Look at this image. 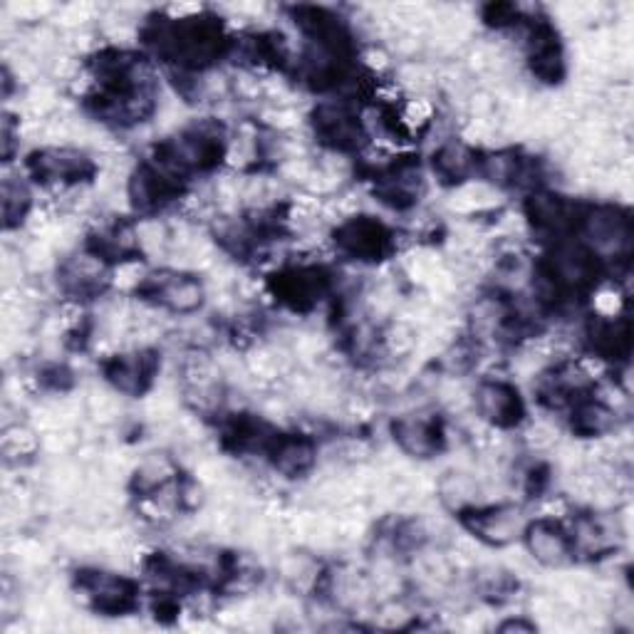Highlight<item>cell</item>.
I'll list each match as a JSON object with an SVG mask.
<instances>
[{
  "instance_id": "cell-1",
  "label": "cell",
  "mask_w": 634,
  "mask_h": 634,
  "mask_svg": "<svg viewBox=\"0 0 634 634\" xmlns=\"http://www.w3.org/2000/svg\"><path fill=\"white\" fill-rule=\"evenodd\" d=\"M474 407L478 409V417L488 424L496 426H513L521 422L523 404L518 397L516 387L506 382H481L474 392Z\"/></svg>"
},
{
  "instance_id": "cell-2",
  "label": "cell",
  "mask_w": 634,
  "mask_h": 634,
  "mask_svg": "<svg viewBox=\"0 0 634 634\" xmlns=\"http://www.w3.org/2000/svg\"><path fill=\"white\" fill-rule=\"evenodd\" d=\"M585 236L597 251L620 256L630 248L632 228L625 213L612 209V206H600L585 218Z\"/></svg>"
},
{
  "instance_id": "cell-3",
  "label": "cell",
  "mask_w": 634,
  "mask_h": 634,
  "mask_svg": "<svg viewBox=\"0 0 634 634\" xmlns=\"http://www.w3.org/2000/svg\"><path fill=\"white\" fill-rule=\"evenodd\" d=\"M528 555L543 568H563L570 563V543L565 530L550 518H540L526 528Z\"/></svg>"
},
{
  "instance_id": "cell-4",
  "label": "cell",
  "mask_w": 634,
  "mask_h": 634,
  "mask_svg": "<svg viewBox=\"0 0 634 634\" xmlns=\"http://www.w3.org/2000/svg\"><path fill=\"white\" fill-rule=\"evenodd\" d=\"M30 169L43 181H72L90 174V159L80 149L45 147L33 154Z\"/></svg>"
},
{
  "instance_id": "cell-5",
  "label": "cell",
  "mask_w": 634,
  "mask_h": 634,
  "mask_svg": "<svg viewBox=\"0 0 634 634\" xmlns=\"http://www.w3.org/2000/svg\"><path fill=\"white\" fill-rule=\"evenodd\" d=\"M394 441L404 454L414 459H429L441 449V431L422 414H407L394 422Z\"/></svg>"
},
{
  "instance_id": "cell-6",
  "label": "cell",
  "mask_w": 634,
  "mask_h": 634,
  "mask_svg": "<svg viewBox=\"0 0 634 634\" xmlns=\"http://www.w3.org/2000/svg\"><path fill=\"white\" fill-rule=\"evenodd\" d=\"M469 528L476 538L486 543L508 545L526 530V523L516 506H493L469 521Z\"/></svg>"
},
{
  "instance_id": "cell-7",
  "label": "cell",
  "mask_w": 634,
  "mask_h": 634,
  "mask_svg": "<svg viewBox=\"0 0 634 634\" xmlns=\"http://www.w3.org/2000/svg\"><path fill=\"white\" fill-rule=\"evenodd\" d=\"M157 290V298L171 313L189 315L194 310H199L204 305L206 290L201 280H196L194 275L186 273H166L161 275V280L154 283Z\"/></svg>"
},
{
  "instance_id": "cell-8",
  "label": "cell",
  "mask_w": 634,
  "mask_h": 634,
  "mask_svg": "<svg viewBox=\"0 0 634 634\" xmlns=\"http://www.w3.org/2000/svg\"><path fill=\"white\" fill-rule=\"evenodd\" d=\"M337 243L345 248L347 253L360 258H372L379 256L384 251V243H387V231L382 228V223L370 221L365 216H352L350 221H345L337 231Z\"/></svg>"
},
{
  "instance_id": "cell-9",
  "label": "cell",
  "mask_w": 634,
  "mask_h": 634,
  "mask_svg": "<svg viewBox=\"0 0 634 634\" xmlns=\"http://www.w3.org/2000/svg\"><path fill=\"white\" fill-rule=\"evenodd\" d=\"M315 446L308 439L300 436H285L278 439L273 446V466L285 478H295L313 466Z\"/></svg>"
},
{
  "instance_id": "cell-10",
  "label": "cell",
  "mask_w": 634,
  "mask_h": 634,
  "mask_svg": "<svg viewBox=\"0 0 634 634\" xmlns=\"http://www.w3.org/2000/svg\"><path fill=\"white\" fill-rule=\"evenodd\" d=\"M474 169V154L461 142H444L434 154V171L444 181H464Z\"/></svg>"
},
{
  "instance_id": "cell-11",
  "label": "cell",
  "mask_w": 634,
  "mask_h": 634,
  "mask_svg": "<svg viewBox=\"0 0 634 634\" xmlns=\"http://www.w3.org/2000/svg\"><path fill=\"white\" fill-rule=\"evenodd\" d=\"M174 481V464L166 454H147L134 469V488L144 496H152L161 486Z\"/></svg>"
},
{
  "instance_id": "cell-12",
  "label": "cell",
  "mask_w": 634,
  "mask_h": 634,
  "mask_svg": "<svg viewBox=\"0 0 634 634\" xmlns=\"http://www.w3.org/2000/svg\"><path fill=\"white\" fill-rule=\"evenodd\" d=\"M43 449V434L33 426L25 424H8L3 431V454L10 461L33 459Z\"/></svg>"
},
{
  "instance_id": "cell-13",
  "label": "cell",
  "mask_w": 634,
  "mask_h": 634,
  "mask_svg": "<svg viewBox=\"0 0 634 634\" xmlns=\"http://www.w3.org/2000/svg\"><path fill=\"white\" fill-rule=\"evenodd\" d=\"M436 491H439V498L449 508H464L469 503H476V496L481 493V483L476 481V476L466 474V471H449L436 483Z\"/></svg>"
},
{
  "instance_id": "cell-14",
  "label": "cell",
  "mask_w": 634,
  "mask_h": 634,
  "mask_svg": "<svg viewBox=\"0 0 634 634\" xmlns=\"http://www.w3.org/2000/svg\"><path fill=\"white\" fill-rule=\"evenodd\" d=\"M617 414H612L605 404L592 402V404H582L575 412L573 419V429L582 436H602L607 431L615 429L617 424Z\"/></svg>"
},
{
  "instance_id": "cell-15",
  "label": "cell",
  "mask_w": 634,
  "mask_h": 634,
  "mask_svg": "<svg viewBox=\"0 0 634 634\" xmlns=\"http://www.w3.org/2000/svg\"><path fill=\"white\" fill-rule=\"evenodd\" d=\"M30 211V191L25 189L23 181H15L10 176L3 179V216L5 228L20 226Z\"/></svg>"
},
{
  "instance_id": "cell-16",
  "label": "cell",
  "mask_w": 634,
  "mask_h": 634,
  "mask_svg": "<svg viewBox=\"0 0 634 634\" xmlns=\"http://www.w3.org/2000/svg\"><path fill=\"white\" fill-rule=\"evenodd\" d=\"M523 161L511 152H496L483 161V176L493 186H516Z\"/></svg>"
},
{
  "instance_id": "cell-17",
  "label": "cell",
  "mask_w": 634,
  "mask_h": 634,
  "mask_svg": "<svg viewBox=\"0 0 634 634\" xmlns=\"http://www.w3.org/2000/svg\"><path fill=\"white\" fill-rule=\"evenodd\" d=\"M419 337L417 327L409 325L407 320H397L382 332V350L392 357H407L417 350Z\"/></svg>"
},
{
  "instance_id": "cell-18",
  "label": "cell",
  "mask_w": 634,
  "mask_h": 634,
  "mask_svg": "<svg viewBox=\"0 0 634 634\" xmlns=\"http://www.w3.org/2000/svg\"><path fill=\"white\" fill-rule=\"evenodd\" d=\"M374 620H377V625L384 627V630H399V627H404L409 620H412V610H409L404 602L389 600L379 607Z\"/></svg>"
},
{
  "instance_id": "cell-19",
  "label": "cell",
  "mask_w": 634,
  "mask_h": 634,
  "mask_svg": "<svg viewBox=\"0 0 634 634\" xmlns=\"http://www.w3.org/2000/svg\"><path fill=\"white\" fill-rule=\"evenodd\" d=\"M526 441L533 446L535 451H545V449H553L558 444V429L548 422H535L528 429Z\"/></svg>"
},
{
  "instance_id": "cell-20",
  "label": "cell",
  "mask_w": 634,
  "mask_h": 634,
  "mask_svg": "<svg viewBox=\"0 0 634 634\" xmlns=\"http://www.w3.org/2000/svg\"><path fill=\"white\" fill-rule=\"evenodd\" d=\"M144 280V268L139 261H124L119 263L117 273H114V285L122 290H134L139 288Z\"/></svg>"
},
{
  "instance_id": "cell-21",
  "label": "cell",
  "mask_w": 634,
  "mask_h": 634,
  "mask_svg": "<svg viewBox=\"0 0 634 634\" xmlns=\"http://www.w3.org/2000/svg\"><path fill=\"white\" fill-rule=\"evenodd\" d=\"M595 305H597V313H600L602 317H615L617 305H620V298H617L612 290H602V293L597 295Z\"/></svg>"
},
{
  "instance_id": "cell-22",
  "label": "cell",
  "mask_w": 634,
  "mask_h": 634,
  "mask_svg": "<svg viewBox=\"0 0 634 634\" xmlns=\"http://www.w3.org/2000/svg\"><path fill=\"white\" fill-rule=\"evenodd\" d=\"M365 62L372 72H382L384 67H389V55L379 48H370L365 53Z\"/></svg>"
},
{
  "instance_id": "cell-23",
  "label": "cell",
  "mask_w": 634,
  "mask_h": 634,
  "mask_svg": "<svg viewBox=\"0 0 634 634\" xmlns=\"http://www.w3.org/2000/svg\"><path fill=\"white\" fill-rule=\"evenodd\" d=\"M498 630L501 632H533L535 627L528 625V622H521V620H508V622H503V625H498Z\"/></svg>"
}]
</instances>
